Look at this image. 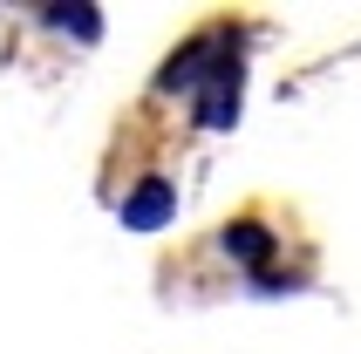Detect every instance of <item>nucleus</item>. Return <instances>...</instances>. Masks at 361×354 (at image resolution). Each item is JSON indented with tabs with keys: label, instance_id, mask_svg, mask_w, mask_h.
<instances>
[{
	"label": "nucleus",
	"instance_id": "nucleus-1",
	"mask_svg": "<svg viewBox=\"0 0 361 354\" xmlns=\"http://www.w3.org/2000/svg\"><path fill=\"white\" fill-rule=\"evenodd\" d=\"M225 55H239V41L225 35V28H212V35H198V41H184L178 55L164 61V75H157V89H198L212 68H219Z\"/></svg>",
	"mask_w": 361,
	"mask_h": 354
},
{
	"label": "nucleus",
	"instance_id": "nucleus-2",
	"mask_svg": "<svg viewBox=\"0 0 361 354\" xmlns=\"http://www.w3.org/2000/svg\"><path fill=\"white\" fill-rule=\"evenodd\" d=\"M239 89H245L239 55H225L219 68L191 89V96H198V130H232V123H239Z\"/></svg>",
	"mask_w": 361,
	"mask_h": 354
},
{
	"label": "nucleus",
	"instance_id": "nucleus-3",
	"mask_svg": "<svg viewBox=\"0 0 361 354\" xmlns=\"http://www.w3.org/2000/svg\"><path fill=\"white\" fill-rule=\"evenodd\" d=\"M171 212H178V191H171L164 177H143L137 191L123 197V225H130V232H157Z\"/></svg>",
	"mask_w": 361,
	"mask_h": 354
},
{
	"label": "nucleus",
	"instance_id": "nucleus-4",
	"mask_svg": "<svg viewBox=\"0 0 361 354\" xmlns=\"http://www.w3.org/2000/svg\"><path fill=\"white\" fill-rule=\"evenodd\" d=\"M225 252L245 259V266H266V252H273V232H266L259 218H239V225H225Z\"/></svg>",
	"mask_w": 361,
	"mask_h": 354
},
{
	"label": "nucleus",
	"instance_id": "nucleus-5",
	"mask_svg": "<svg viewBox=\"0 0 361 354\" xmlns=\"http://www.w3.org/2000/svg\"><path fill=\"white\" fill-rule=\"evenodd\" d=\"M48 20H55V28H75L82 41H96V35H102V20H96V7H48Z\"/></svg>",
	"mask_w": 361,
	"mask_h": 354
}]
</instances>
